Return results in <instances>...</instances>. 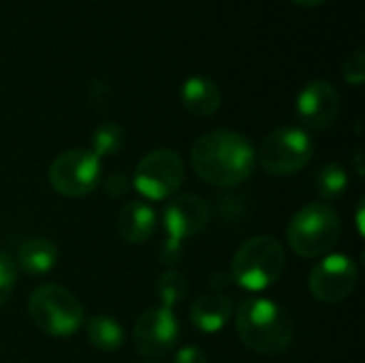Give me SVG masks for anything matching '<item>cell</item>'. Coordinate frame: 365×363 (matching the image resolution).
I'll list each match as a JSON object with an SVG mask.
<instances>
[{"mask_svg":"<svg viewBox=\"0 0 365 363\" xmlns=\"http://www.w3.org/2000/svg\"><path fill=\"white\" fill-rule=\"evenodd\" d=\"M190 163L195 173L210 186L233 188L252 178L257 167V152L248 137L216 128L201 135L192 150Z\"/></svg>","mask_w":365,"mask_h":363,"instance_id":"6da1fadb","label":"cell"},{"mask_svg":"<svg viewBox=\"0 0 365 363\" xmlns=\"http://www.w3.org/2000/svg\"><path fill=\"white\" fill-rule=\"evenodd\" d=\"M235 327L240 340L261 355H278L287 351L295 338V323L291 315L280 304L265 297H248L240 302Z\"/></svg>","mask_w":365,"mask_h":363,"instance_id":"7a4b0ae2","label":"cell"},{"mask_svg":"<svg viewBox=\"0 0 365 363\" xmlns=\"http://www.w3.org/2000/svg\"><path fill=\"white\" fill-rule=\"evenodd\" d=\"M287 259L282 244L272 235H257L240 246L231 261V280L252 293L276 285L284 272Z\"/></svg>","mask_w":365,"mask_h":363,"instance_id":"3957f363","label":"cell"},{"mask_svg":"<svg viewBox=\"0 0 365 363\" xmlns=\"http://www.w3.org/2000/svg\"><path fill=\"white\" fill-rule=\"evenodd\" d=\"M342 223L336 210L327 203L304 205L287 227V242L291 250L304 259L327 255L340 240Z\"/></svg>","mask_w":365,"mask_h":363,"instance_id":"277c9868","label":"cell"},{"mask_svg":"<svg viewBox=\"0 0 365 363\" xmlns=\"http://www.w3.org/2000/svg\"><path fill=\"white\" fill-rule=\"evenodd\" d=\"M32 323L47 336L66 338L83 327L86 315L79 300L60 285H41L28 297Z\"/></svg>","mask_w":365,"mask_h":363,"instance_id":"5b68a950","label":"cell"},{"mask_svg":"<svg viewBox=\"0 0 365 363\" xmlns=\"http://www.w3.org/2000/svg\"><path fill=\"white\" fill-rule=\"evenodd\" d=\"M312 156L314 141L304 128L280 126L263 139L257 160L269 175H291L302 171Z\"/></svg>","mask_w":365,"mask_h":363,"instance_id":"8992f818","label":"cell"},{"mask_svg":"<svg viewBox=\"0 0 365 363\" xmlns=\"http://www.w3.org/2000/svg\"><path fill=\"white\" fill-rule=\"evenodd\" d=\"M184 178L186 169L180 154L169 148H158L148 152L137 163L133 186L150 201H165L182 188Z\"/></svg>","mask_w":365,"mask_h":363,"instance_id":"52a82bcc","label":"cell"},{"mask_svg":"<svg viewBox=\"0 0 365 363\" xmlns=\"http://www.w3.org/2000/svg\"><path fill=\"white\" fill-rule=\"evenodd\" d=\"M101 160L90 150L75 148L53 158L49 165V184L58 195L77 199L90 195L101 184Z\"/></svg>","mask_w":365,"mask_h":363,"instance_id":"ba28073f","label":"cell"},{"mask_svg":"<svg viewBox=\"0 0 365 363\" xmlns=\"http://www.w3.org/2000/svg\"><path fill=\"white\" fill-rule=\"evenodd\" d=\"M359 280L355 261L346 255H327L310 272V293L323 304H338L346 300Z\"/></svg>","mask_w":365,"mask_h":363,"instance_id":"9c48e42d","label":"cell"},{"mask_svg":"<svg viewBox=\"0 0 365 363\" xmlns=\"http://www.w3.org/2000/svg\"><path fill=\"white\" fill-rule=\"evenodd\" d=\"M180 338V321L169 308H150L133 327V344L141 357H165Z\"/></svg>","mask_w":365,"mask_h":363,"instance_id":"30bf717a","label":"cell"},{"mask_svg":"<svg viewBox=\"0 0 365 363\" xmlns=\"http://www.w3.org/2000/svg\"><path fill=\"white\" fill-rule=\"evenodd\" d=\"M340 94L338 90L325 81V79H312L308 81L297 98H295V111L297 118L308 126V128H327L336 122L340 113Z\"/></svg>","mask_w":365,"mask_h":363,"instance_id":"8fae6325","label":"cell"},{"mask_svg":"<svg viewBox=\"0 0 365 363\" xmlns=\"http://www.w3.org/2000/svg\"><path fill=\"white\" fill-rule=\"evenodd\" d=\"M167 240L184 244L188 237L201 233L210 223V205L199 195L175 197L160 214Z\"/></svg>","mask_w":365,"mask_h":363,"instance_id":"7c38bea8","label":"cell"},{"mask_svg":"<svg viewBox=\"0 0 365 363\" xmlns=\"http://www.w3.org/2000/svg\"><path fill=\"white\" fill-rule=\"evenodd\" d=\"M233 317V302L222 293H203L190 308L192 325L203 334H218Z\"/></svg>","mask_w":365,"mask_h":363,"instance_id":"4fadbf2b","label":"cell"},{"mask_svg":"<svg viewBox=\"0 0 365 363\" xmlns=\"http://www.w3.org/2000/svg\"><path fill=\"white\" fill-rule=\"evenodd\" d=\"M158 225V214L143 201H128L118 214V233L128 244L148 242Z\"/></svg>","mask_w":365,"mask_h":363,"instance_id":"5bb4252c","label":"cell"},{"mask_svg":"<svg viewBox=\"0 0 365 363\" xmlns=\"http://www.w3.org/2000/svg\"><path fill=\"white\" fill-rule=\"evenodd\" d=\"M222 103L220 88L216 81L203 75H192L184 81L182 86V105L186 107L188 113L197 118H207L218 111Z\"/></svg>","mask_w":365,"mask_h":363,"instance_id":"9a60e30c","label":"cell"},{"mask_svg":"<svg viewBox=\"0 0 365 363\" xmlns=\"http://www.w3.org/2000/svg\"><path fill=\"white\" fill-rule=\"evenodd\" d=\"M56 263H58V248L53 242H49L45 237L28 240L17 250L19 270H24L32 278L49 274L56 267Z\"/></svg>","mask_w":365,"mask_h":363,"instance_id":"2e32d148","label":"cell"},{"mask_svg":"<svg viewBox=\"0 0 365 363\" xmlns=\"http://www.w3.org/2000/svg\"><path fill=\"white\" fill-rule=\"evenodd\" d=\"M88 340L94 349L105 351V353H113L124 344V329L122 325L105 315H96L88 321Z\"/></svg>","mask_w":365,"mask_h":363,"instance_id":"e0dca14e","label":"cell"},{"mask_svg":"<svg viewBox=\"0 0 365 363\" xmlns=\"http://www.w3.org/2000/svg\"><path fill=\"white\" fill-rule=\"evenodd\" d=\"M92 143V154L101 160V158H109L115 156L122 145H124V128L115 122H103L92 131L90 137Z\"/></svg>","mask_w":365,"mask_h":363,"instance_id":"ac0fdd59","label":"cell"},{"mask_svg":"<svg viewBox=\"0 0 365 363\" xmlns=\"http://www.w3.org/2000/svg\"><path fill=\"white\" fill-rule=\"evenodd\" d=\"M349 184H351L349 173H346V169L340 163H329V165L321 167L317 178H314L317 193L323 199H338V197H342L344 190L349 188Z\"/></svg>","mask_w":365,"mask_h":363,"instance_id":"d6986e66","label":"cell"},{"mask_svg":"<svg viewBox=\"0 0 365 363\" xmlns=\"http://www.w3.org/2000/svg\"><path fill=\"white\" fill-rule=\"evenodd\" d=\"M188 293V280L182 272L169 270L160 276L158 280V297L163 302V308L173 310L178 302H182Z\"/></svg>","mask_w":365,"mask_h":363,"instance_id":"ffe728a7","label":"cell"},{"mask_svg":"<svg viewBox=\"0 0 365 363\" xmlns=\"http://www.w3.org/2000/svg\"><path fill=\"white\" fill-rule=\"evenodd\" d=\"M15 282H17V265L9 255L0 252V306L9 302Z\"/></svg>","mask_w":365,"mask_h":363,"instance_id":"44dd1931","label":"cell"},{"mask_svg":"<svg viewBox=\"0 0 365 363\" xmlns=\"http://www.w3.org/2000/svg\"><path fill=\"white\" fill-rule=\"evenodd\" d=\"M344 79L353 86H361L365 77V53L364 47H357L344 62V71H342Z\"/></svg>","mask_w":365,"mask_h":363,"instance_id":"7402d4cb","label":"cell"},{"mask_svg":"<svg viewBox=\"0 0 365 363\" xmlns=\"http://www.w3.org/2000/svg\"><path fill=\"white\" fill-rule=\"evenodd\" d=\"M128 188H130V180L122 171H115L103 180V190L113 199H122L128 193Z\"/></svg>","mask_w":365,"mask_h":363,"instance_id":"603a6c76","label":"cell"},{"mask_svg":"<svg viewBox=\"0 0 365 363\" xmlns=\"http://www.w3.org/2000/svg\"><path fill=\"white\" fill-rule=\"evenodd\" d=\"M173 363H207V355L199 347H184L178 351Z\"/></svg>","mask_w":365,"mask_h":363,"instance_id":"cb8c5ba5","label":"cell"},{"mask_svg":"<svg viewBox=\"0 0 365 363\" xmlns=\"http://www.w3.org/2000/svg\"><path fill=\"white\" fill-rule=\"evenodd\" d=\"M229 282H233L229 272H227V274H216V276H212V280H210V285H214L216 289H225Z\"/></svg>","mask_w":365,"mask_h":363,"instance_id":"d4e9b609","label":"cell"},{"mask_svg":"<svg viewBox=\"0 0 365 363\" xmlns=\"http://www.w3.org/2000/svg\"><path fill=\"white\" fill-rule=\"evenodd\" d=\"M293 2L299 4V6H317V4H321L325 0H293Z\"/></svg>","mask_w":365,"mask_h":363,"instance_id":"484cf974","label":"cell"}]
</instances>
